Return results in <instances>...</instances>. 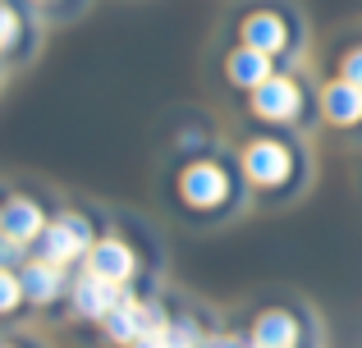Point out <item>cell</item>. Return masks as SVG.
Returning <instances> with one entry per match:
<instances>
[{"mask_svg": "<svg viewBox=\"0 0 362 348\" xmlns=\"http://www.w3.org/2000/svg\"><path fill=\"white\" fill-rule=\"evenodd\" d=\"M326 115L335 119V124H358L362 119V88L358 83H349V78H339V83H330L326 88Z\"/></svg>", "mask_w": 362, "mask_h": 348, "instance_id": "9c48e42d", "label": "cell"}, {"mask_svg": "<svg viewBox=\"0 0 362 348\" xmlns=\"http://www.w3.org/2000/svg\"><path fill=\"white\" fill-rule=\"evenodd\" d=\"M252 92H257V97H252L257 115L284 119V115H293V110H298V88H293L289 78H266L262 88H252Z\"/></svg>", "mask_w": 362, "mask_h": 348, "instance_id": "ba28073f", "label": "cell"}, {"mask_svg": "<svg viewBox=\"0 0 362 348\" xmlns=\"http://www.w3.org/2000/svg\"><path fill=\"white\" fill-rule=\"evenodd\" d=\"M133 348H165V330H151L142 340H133Z\"/></svg>", "mask_w": 362, "mask_h": 348, "instance_id": "d6986e66", "label": "cell"}, {"mask_svg": "<svg viewBox=\"0 0 362 348\" xmlns=\"http://www.w3.org/2000/svg\"><path fill=\"white\" fill-rule=\"evenodd\" d=\"M18 284H23V298H33V303H51V298L60 294V266H51V261H33V266L18 270Z\"/></svg>", "mask_w": 362, "mask_h": 348, "instance_id": "7c38bea8", "label": "cell"}, {"mask_svg": "<svg viewBox=\"0 0 362 348\" xmlns=\"http://www.w3.org/2000/svg\"><path fill=\"white\" fill-rule=\"evenodd\" d=\"M284 42H289V28H284L280 14H266V9H257V14L243 18V46H252V51H284Z\"/></svg>", "mask_w": 362, "mask_h": 348, "instance_id": "5b68a950", "label": "cell"}, {"mask_svg": "<svg viewBox=\"0 0 362 348\" xmlns=\"http://www.w3.org/2000/svg\"><path fill=\"white\" fill-rule=\"evenodd\" d=\"M106 330L115 344H133L151 330H165V312H160V303H119L106 316Z\"/></svg>", "mask_w": 362, "mask_h": 348, "instance_id": "7a4b0ae2", "label": "cell"}, {"mask_svg": "<svg viewBox=\"0 0 362 348\" xmlns=\"http://www.w3.org/2000/svg\"><path fill=\"white\" fill-rule=\"evenodd\" d=\"M18 298H23V284H18V275L0 266V316H5V312H14V307H18Z\"/></svg>", "mask_w": 362, "mask_h": 348, "instance_id": "5bb4252c", "label": "cell"}, {"mask_svg": "<svg viewBox=\"0 0 362 348\" xmlns=\"http://www.w3.org/2000/svg\"><path fill=\"white\" fill-rule=\"evenodd\" d=\"M344 78H349V83H358V88H362V46H358V51H349V55H344Z\"/></svg>", "mask_w": 362, "mask_h": 348, "instance_id": "ac0fdd59", "label": "cell"}, {"mask_svg": "<svg viewBox=\"0 0 362 348\" xmlns=\"http://www.w3.org/2000/svg\"><path fill=\"white\" fill-rule=\"evenodd\" d=\"M202 348H243L239 340H211V344H202Z\"/></svg>", "mask_w": 362, "mask_h": 348, "instance_id": "ffe728a7", "label": "cell"}, {"mask_svg": "<svg viewBox=\"0 0 362 348\" xmlns=\"http://www.w3.org/2000/svg\"><path fill=\"white\" fill-rule=\"evenodd\" d=\"M243 165H247V179L275 184V179H284V170H289V152L280 143H252L243 152Z\"/></svg>", "mask_w": 362, "mask_h": 348, "instance_id": "52a82bcc", "label": "cell"}, {"mask_svg": "<svg viewBox=\"0 0 362 348\" xmlns=\"http://www.w3.org/2000/svg\"><path fill=\"white\" fill-rule=\"evenodd\" d=\"M88 220L83 215H60L55 224H46L37 234V261H51V266H64V261L83 257L88 252Z\"/></svg>", "mask_w": 362, "mask_h": 348, "instance_id": "6da1fadb", "label": "cell"}, {"mask_svg": "<svg viewBox=\"0 0 362 348\" xmlns=\"http://www.w3.org/2000/svg\"><path fill=\"white\" fill-rule=\"evenodd\" d=\"M165 348H197V330H193V321H175V325H165Z\"/></svg>", "mask_w": 362, "mask_h": 348, "instance_id": "9a60e30c", "label": "cell"}, {"mask_svg": "<svg viewBox=\"0 0 362 348\" xmlns=\"http://www.w3.org/2000/svg\"><path fill=\"white\" fill-rule=\"evenodd\" d=\"M230 78L243 83V88H262V83L271 78V55H266V51H252V46L234 51L230 55Z\"/></svg>", "mask_w": 362, "mask_h": 348, "instance_id": "4fadbf2b", "label": "cell"}, {"mask_svg": "<svg viewBox=\"0 0 362 348\" xmlns=\"http://www.w3.org/2000/svg\"><path fill=\"white\" fill-rule=\"evenodd\" d=\"M42 229H46V224H42V206H37V202H28V197H9V202L0 206V234L28 243V239H37Z\"/></svg>", "mask_w": 362, "mask_h": 348, "instance_id": "8992f818", "label": "cell"}, {"mask_svg": "<svg viewBox=\"0 0 362 348\" xmlns=\"http://www.w3.org/2000/svg\"><path fill=\"white\" fill-rule=\"evenodd\" d=\"M18 257H23V243L5 234V239H0V266H5V270H14V261H18Z\"/></svg>", "mask_w": 362, "mask_h": 348, "instance_id": "e0dca14e", "label": "cell"}, {"mask_svg": "<svg viewBox=\"0 0 362 348\" xmlns=\"http://www.w3.org/2000/svg\"><path fill=\"white\" fill-rule=\"evenodd\" d=\"M293 340H298V321H293L289 312L257 316V325H252V344L257 348H293Z\"/></svg>", "mask_w": 362, "mask_h": 348, "instance_id": "30bf717a", "label": "cell"}, {"mask_svg": "<svg viewBox=\"0 0 362 348\" xmlns=\"http://www.w3.org/2000/svg\"><path fill=\"white\" fill-rule=\"evenodd\" d=\"M42 5H60V0H42Z\"/></svg>", "mask_w": 362, "mask_h": 348, "instance_id": "44dd1931", "label": "cell"}, {"mask_svg": "<svg viewBox=\"0 0 362 348\" xmlns=\"http://www.w3.org/2000/svg\"><path fill=\"white\" fill-rule=\"evenodd\" d=\"M74 307H78V316H110L119 307V284L88 270V275L74 284Z\"/></svg>", "mask_w": 362, "mask_h": 348, "instance_id": "3957f363", "label": "cell"}, {"mask_svg": "<svg viewBox=\"0 0 362 348\" xmlns=\"http://www.w3.org/2000/svg\"><path fill=\"white\" fill-rule=\"evenodd\" d=\"M14 37H18V14H14V5H5V0H0V51H5Z\"/></svg>", "mask_w": 362, "mask_h": 348, "instance_id": "2e32d148", "label": "cell"}, {"mask_svg": "<svg viewBox=\"0 0 362 348\" xmlns=\"http://www.w3.org/2000/svg\"><path fill=\"white\" fill-rule=\"evenodd\" d=\"M184 197L193 206H216L225 197V174L216 170V165H193V170L184 174Z\"/></svg>", "mask_w": 362, "mask_h": 348, "instance_id": "8fae6325", "label": "cell"}, {"mask_svg": "<svg viewBox=\"0 0 362 348\" xmlns=\"http://www.w3.org/2000/svg\"><path fill=\"white\" fill-rule=\"evenodd\" d=\"M88 270L101 280H115V284H124V280L133 275V252L124 248L119 239H101L88 248Z\"/></svg>", "mask_w": 362, "mask_h": 348, "instance_id": "277c9868", "label": "cell"}]
</instances>
